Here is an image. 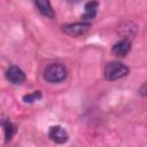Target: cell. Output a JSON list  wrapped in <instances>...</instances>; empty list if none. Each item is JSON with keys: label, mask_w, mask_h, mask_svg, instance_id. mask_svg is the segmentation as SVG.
Returning <instances> with one entry per match:
<instances>
[{"label": "cell", "mask_w": 147, "mask_h": 147, "mask_svg": "<svg viewBox=\"0 0 147 147\" xmlns=\"http://www.w3.org/2000/svg\"><path fill=\"white\" fill-rule=\"evenodd\" d=\"M127 74H129V68L125 64L117 61L109 62L103 70V75L107 80H116L122 77H125Z\"/></svg>", "instance_id": "7a4b0ae2"}, {"label": "cell", "mask_w": 147, "mask_h": 147, "mask_svg": "<svg viewBox=\"0 0 147 147\" xmlns=\"http://www.w3.org/2000/svg\"><path fill=\"white\" fill-rule=\"evenodd\" d=\"M36 6L38 7L39 11L46 16V17H49V18H53L55 17V13L51 6V2L49 1H37L36 2Z\"/></svg>", "instance_id": "9c48e42d"}, {"label": "cell", "mask_w": 147, "mask_h": 147, "mask_svg": "<svg viewBox=\"0 0 147 147\" xmlns=\"http://www.w3.org/2000/svg\"><path fill=\"white\" fill-rule=\"evenodd\" d=\"M6 78L13 84H22L25 80V74L21 68L11 65L6 71Z\"/></svg>", "instance_id": "5b68a950"}, {"label": "cell", "mask_w": 147, "mask_h": 147, "mask_svg": "<svg viewBox=\"0 0 147 147\" xmlns=\"http://www.w3.org/2000/svg\"><path fill=\"white\" fill-rule=\"evenodd\" d=\"M40 98H41V92H40V91H34L33 93H30V94L24 95V96H23V100H24V102L31 103V102H33V101H37V100L40 99Z\"/></svg>", "instance_id": "30bf717a"}, {"label": "cell", "mask_w": 147, "mask_h": 147, "mask_svg": "<svg viewBox=\"0 0 147 147\" xmlns=\"http://www.w3.org/2000/svg\"><path fill=\"white\" fill-rule=\"evenodd\" d=\"M131 49V42L129 40H121L113 46V53L117 56H125Z\"/></svg>", "instance_id": "ba28073f"}, {"label": "cell", "mask_w": 147, "mask_h": 147, "mask_svg": "<svg viewBox=\"0 0 147 147\" xmlns=\"http://www.w3.org/2000/svg\"><path fill=\"white\" fill-rule=\"evenodd\" d=\"M91 28V24L87 22H83V23H71V24H67L63 26V32L72 36V37H77V36H83Z\"/></svg>", "instance_id": "3957f363"}, {"label": "cell", "mask_w": 147, "mask_h": 147, "mask_svg": "<svg viewBox=\"0 0 147 147\" xmlns=\"http://www.w3.org/2000/svg\"><path fill=\"white\" fill-rule=\"evenodd\" d=\"M67 75L68 70L61 63H52L44 71V78L48 83H60L67 78Z\"/></svg>", "instance_id": "6da1fadb"}, {"label": "cell", "mask_w": 147, "mask_h": 147, "mask_svg": "<svg viewBox=\"0 0 147 147\" xmlns=\"http://www.w3.org/2000/svg\"><path fill=\"white\" fill-rule=\"evenodd\" d=\"M48 137L52 141H54L56 144H64L68 141V138H69L67 131L60 125H55V126L49 127Z\"/></svg>", "instance_id": "277c9868"}, {"label": "cell", "mask_w": 147, "mask_h": 147, "mask_svg": "<svg viewBox=\"0 0 147 147\" xmlns=\"http://www.w3.org/2000/svg\"><path fill=\"white\" fill-rule=\"evenodd\" d=\"M98 6H99V3L96 1H88V2H86L85 3V11L82 15V20L84 22L93 20L95 17V15H96Z\"/></svg>", "instance_id": "52a82bcc"}, {"label": "cell", "mask_w": 147, "mask_h": 147, "mask_svg": "<svg viewBox=\"0 0 147 147\" xmlns=\"http://www.w3.org/2000/svg\"><path fill=\"white\" fill-rule=\"evenodd\" d=\"M0 124L3 126V130H5V138H6V142L10 141L13 139V137L15 136L17 129H16V125L14 123H11L8 118H2L0 117Z\"/></svg>", "instance_id": "8992f818"}]
</instances>
